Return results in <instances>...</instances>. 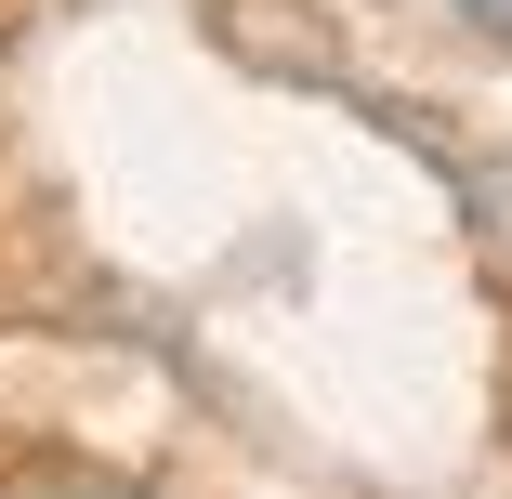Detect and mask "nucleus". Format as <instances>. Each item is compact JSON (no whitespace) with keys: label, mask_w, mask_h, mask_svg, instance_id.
I'll list each match as a JSON object with an SVG mask.
<instances>
[{"label":"nucleus","mask_w":512,"mask_h":499,"mask_svg":"<svg viewBox=\"0 0 512 499\" xmlns=\"http://www.w3.org/2000/svg\"><path fill=\"white\" fill-rule=\"evenodd\" d=\"M79 499H106V486H79Z\"/></svg>","instance_id":"f03ea898"},{"label":"nucleus","mask_w":512,"mask_h":499,"mask_svg":"<svg viewBox=\"0 0 512 499\" xmlns=\"http://www.w3.org/2000/svg\"><path fill=\"white\" fill-rule=\"evenodd\" d=\"M460 27H486V40L512 53V0H460Z\"/></svg>","instance_id":"f257e3e1"}]
</instances>
